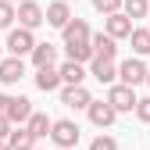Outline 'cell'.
I'll use <instances>...</instances> for the list:
<instances>
[{"mask_svg":"<svg viewBox=\"0 0 150 150\" xmlns=\"http://www.w3.org/2000/svg\"><path fill=\"white\" fill-rule=\"evenodd\" d=\"M79 136H82V129L75 125L71 118H57V122L50 125V139L57 143V150H75Z\"/></svg>","mask_w":150,"mask_h":150,"instance_id":"1","label":"cell"},{"mask_svg":"<svg viewBox=\"0 0 150 150\" xmlns=\"http://www.w3.org/2000/svg\"><path fill=\"white\" fill-rule=\"evenodd\" d=\"M111 107H115V115H125V111H136V89H129V86H122V82H115L107 89V97H104Z\"/></svg>","mask_w":150,"mask_h":150,"instance_id":"2","label":"cell"},{"mask_svg":"<svg viewBox=\"0 0 150 150\" xmlns=\"http://www.w3.org/2000/svg\"><path fill=\"white\" fill-rule=\"evenodd\" d=\"M14 18H18V29L32 32V29H40V25H43V7L36 4V0H22V4L14 7Z\"/></svg>","mask_w":150,"mask_h":150,"instance_id":"3","label":"cell"},{"mask_svg":"<svg viewBox=\"0 0 150 150\" xmlns=\"http://www.w3.org/2000/svg\"><path fill=\"white\" fill-rule=\"evenodd\" d=\"M118 82H122V86H129V89H136L139 82H146V64H143L139 57L122 61V64H118Z\"/></svg>","mask_w":150,"mask_h":150,"instance_id":"4","label":"cell"},{"mask_svg":"<svg viewBox=\"0 0 150 150\" xmlns=\"http://www.w3.org/2000/svg\"><path fill=\"white\" fill-rule=\"evenodd\" d=\"M4 47L11 50V57H25V54H32V47H36V36L25 32V29H11Z\"/></svg>","mask_w":150,"mask_h":150,"instance_id":"5","label":"cell"},{"mask_svg":"<svg viewBox=\"0 0 150 150\" xmlns=\"http://www.w3.org/2000/svg\"><path fill=\"white\" fill-rule=\"evenodd\" d=\"M61 104L71 107V111H86L93 104V97H89L86 86H61Z\"/></svg>","mask_w":150,"mask_h":150,"instance_id":"6","label":"cell"},{"mask_svg":"<svg viewBox=\"0 0 150 150\" xmlns=\"http://www.w3.org/2000/svg\"><path fill=\"white\" fill-rule=\"evenodd\" d=\"M89 50H93V57H97V61H115L118 43L111 40V36H104V32H93V36H89Z\"/></svg>","mask_w":150,"mask_h":150,"instance_id":"7","label":"cell"},{"mask_svg":"<svg viewBox=\"0 0 150 150\" xmlns=\"http://www.w3.org/2000/svg\"><path fill=\"white\" fill-rule=\"evenodd\" d=\"M71 18H75V14H71V7L64 4V0H54V4H47V11H43V22L54 25V29H64Z\"/></svg>","mask_w":150,"mask_h":150,"instance_id":"8","label":"cell"},{"mask_svg":"<svg viewBox=\"0 0 150 150\" xmlns=\"http://www.w3.org/2000/svg\"><path fill=\"white\" fill-rule=\"evenodd\" d=\"M129 32H132V22H129V18H125L122 11H118V14H107V18H104V36H111L115 43H118V40H125Z\"/></svg>","mask_w":150,"mask_h":150,"instance_id":"9","label":"cell"},{"mask_svg":"<svg viewBox=\"0 0 150 150\" xmlns=\"http://www.w3.org/2000/svg\"><path fill=\"white\" fill-rule=\"evenodd\" d=\"M89 75H93L100 86H115V82H118V64H115V61H97V57H93V61H89Z\"/></svg>","mask_w":150,"mask_h":150,"instance_id":"10","label":"cell"},{"mask_svg":"<svg viewBox=\"0 0 150 150\" xmlns=\"http://www.w3.org/2000/svg\"><path fill=\"white\" fill-rule=\"evenodd\" d=\"M22 79H25V61L22 57H4L0 61V82L4 86H14Z\"/></svg>","mask_w":150,"mask_h":150,"instance_id":"11","label":"cell"},{"mask_svg":"<svg viewBox=\"0 0 150 150\" xmlns=\"http://www.w3.org/2000/svg\"><path fill=\"white\" fill-rule=\"evenodd\" d=\"M86 115H89V122L97 125V129H107L111 122L118 118V115H115V107H111L107 100H93V104L86 107Z\"/></svg>","mask_w":150,"mask_h":150,"instance_id":"12","label":"cell"},{"mask_svg":"<svg viewBox=\"0 0 150 150\" xmlns=\"http://www.w3.org/2000/svg\"><path fill=\"white\" fill-rule=\"evenodd\" d=\"M61 36H64V43H89V22L86 18H71V22L61 29Z\"/></svg>","mask_w":150,"mask_h":150,"instance_id":"13","label":"cell"},{"mask_svg":"<svg viewBox=\"0 0 150 150\" xmlns=\"http://www.w3.org/2000/svg\"><path fill=\"white\" fill-rule=\"evenodd\" d=\"M29 115H32V100H29V97H11L4 118H7L11 125H22V122H29Z\"/></svg>","mask_w":150,"mask_h":150,"instance_id":"14","label":"cell"},{"mask_svg":"<svg viewBox=\"0 0 150 150\" xmlns=\"http://www.w3.org/2000/svg\"><path fill=\"white\" fill-rule=\"evenodd\" d=\"M29 57H32L36 71H40V68H54V64H57V47H54V43H36Z\"/></svg>","mask_w":150,"mask_h":150,"instance_id":"15","label":"cell"},{"mask_svg":"<svg viewBox=\"0 0 150 150\" xmlns=\"http://www.w3.org/2000/svg\"><path fill=\"white\" fill-rule=\"evenodd\" d=\"M57 75H61V86H82V79H86V68L82 64H75V61H61L57 64Z\"/></svg>","mask_w":150,"mask_h":150,"instance_id":"16","label":"cell"},{"mask_svg":"<svg viewBox=\"0 0 150 150\" xmlns=\"http://www.w3.org/2000/svg\"><path fill=\"white\" fill-rule=\"evenodd\" d=\"M50 125H54V118H47L43 111H32V115H29V122H25V129H29V136H32V139L50 136Z\"/></svg>","mask_w":150,"mask_h":150,"instance_id":"17","label":"cell"},{"mask_svg":"<svg viewBox=\"0 0 150 150\" xmlns=\"http://www.w3.org/2000/svg\"><path fill=\"white\" fill-rule=\"evenodd\" d=\"M4 143H7L11 150H36V139L29 136V129H25V125H18V129H11V136H7Z\"/></svg>","mask_w":150,"mask_h":150,"instance_id":"18","label":"cell"},{"mask_svg":"<svg viewBox=\"0 0 150 150\" xmlns=\"http://www.w3.org/2000/svg\"><path fill=\"white\" fill-rule=\"evenodd\" d=\"M36 89H43V93L61 89V75H57V68H40V71H36Z\"/></svg>","mask_w":150,"mask_h":150,"instance_id":"19","label":"cell"},{"mask_svg":"<svg viewBox=\"0 0 150 150\" xmlns=\"http://www.w3.org/2000/svg\"><path fill=\"white\" fill-rule=\"evenodd\" d=\"M122 14L129 18V22L146 18V14H150V0H122Z\"/></svg>","mask_w":150,"mask_h":150,"instance_id":"20","label":"cell"},{"mask_svg":"<svg viewBox=\"0 0 150 150\" xmlns=\"http://www.w3.org/2000/svg\"><path fill=\"white\" fill-rule=\"evenodd\" d=\"M64 54H68V61H75V64H86V61H93V50H89V43H64Z\"/></svg>","mask_w":150,"mask_h":150,"instance_id":"21","label":"cell"},{"mask_svg":"<svg viewBox=\"0 0 150 150\" xmlns=\"http://www.w3.org/2000/svg\"><path fill=\"white\" fill-rule=\"evenodd\" d=\"M129 40H132V54H136V57L150 54V29H132Z\"/></svg>","mask_w":150,"mask_h":150,"instance_id":"22","label":"cell"},{"mask_svg":"<svg viewBox=\"0 0 150 150\" xmlns=\"http://www.w3.org/2000/svg\"><path fill=\"white\" fill-rule=\"evenodd\" d=\"M93 7L107 18V14H118V11H122V0H93Z\"/></svg>","mask_w":150,"mask_h":150,"instance_id":"23","label":"cell"},{"mask_svg":"<svg viewBox=\"0 0 150 150\" xmlns=\"http://www.w3.org/2000/svg\"><path fill=\"white\" fill-rule=\"evenodd\" d=\"M11 22H14V4L0 0V29H11Z\"/></svg>","mask_w":150,"mask_h":150,"instance_id":"24","label":"cell"},{"mask_svg":"<svg viewBox=\"0 0 150 150\" xmlns=\"http://www.w3.org/2000/svg\"><path fill=\"white\" fill-rule=\"evenodd\" d=\"M89 150H118V139L115 136H97L89 143Z\"/></svg>","mask_w":150,"mask_h":150,"instance_id":"25","label":"cell"},{"mask_svg":"<svg viewBox=\"0 0 150 150\" xmlns=\"http://www.w3.org/2000/svg\"><path fill=\"white\" fill-rule=\"evenodd\" d=\"M136 118H139V122H150V97L136 100Z\"/></svg>","mask_w":150,"mask_h":150,"instance_id":"26","label":"cell"},{"mask_svg":"<svg viewBox=\"0 0 150 150\" xmlns=\"http://www.w3.org/2000/svg\"><path fill=\"white\" fill-rule=\"evenodd\" d=\"M11 129H14V125H11V122H7V118H0V143H4V139H7V136H11Z\"/></svg>","mask_w":150,"mask_h":150,"instance_id":"27","label":"cell"},{"mask_svg":"<svg viewBox=\"0 0 150 150\" xmlns=\"http://www.w3.org/2000/svg\"><path fill=\"white\" fill-rule=\"evenodd\" d=\"M7 104H11V97H7V93H0V118L7 115Z\"/></svg>","mask_w":150,"mask_h":150,"instance_id":"28","label":"cell"},{"mask_svg":"<svg viewBox=\"0 0 150 150\" xmlns=\"http://www.w3.org/2000/svg\"><path fill=\"white\" fill-rule=\"evenodd\" d=\"M0 150H11V146H7V143H0Z\"/></svg>","mask_w":150,"mask_h":150,"instance_id":"29","label":"cell"},{"mask_svg":"<svg viewBox=\"0 0 150 150\" xmlns=\"http://www.w3.org/2000/svg\"><path fill=\"white\" fill-rule=\"evenodd\" d=\"M146 86H150V68H146Z\"/></svg>","mask_w":150,"mask_h":150,"instance_id":"30","label":"cell"},{"mask_svg":"<svg viewBox=\"0 0 150 150\" xmlns=\"http://www.w3.org/2000/svg\"><path fill=\"white\" fill-rule=\"evenodd\" d=\"M0 61H4V50H0Z\"/></svg>","mask_w":150,"mask_h":150,"instance_id":"31","label":"cell"},{"mask_svg":"<svg viewBox=\"0 0 150 150\" xmlns=\"http://www.w3.org/2000/svg\"><path fill=\"white\" fill-rule=\"evenodd\" d=\"M64 4H71V0H64Z\"/></svg>","mask_w":150,"mask_h":150,"instance_id":"32","label":"cell"},{"mask_svg":"<svg viewBox=\"0 0 150 150\" xmlns=\"http://www.w3.org/2000/svg\"><path fill=\"white\" fill-rule=\"evenodd\" d=\"M146 18H150V14H146ZM146 29H150V25H146Z\"/></svg>","mask_w":150,"mask_h":150,"instance_id":"33","label":"cell"}]
</instances>
